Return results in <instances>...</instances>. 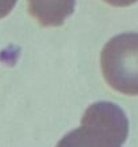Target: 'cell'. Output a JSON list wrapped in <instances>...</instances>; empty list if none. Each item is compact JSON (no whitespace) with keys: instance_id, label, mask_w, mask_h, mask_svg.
Masks as SVG:
<instances>
[{"instance_id":"7a4b0ae2","label":"cell","mask_w":138,"mask_h":147,"mask_svg":"<svg viewBox=\"0 0 138 147\" xmlns=\"http://www.w3.org/2000/svg\"><path fill=\"white\" fill-rule=\"evenodd\" d=\"M102 72L113 90L138 95V34L129 32L111 38L101 54Z\"/></svg>"},{"instance_id":"277c9868","label":"cell","mask_w":138,"mask_h":147,"mask_svg":"<svg viewBox=\"0 0 138 147\" xmlns=\"http://www.w3.org/2000/svg\"><path fill=\"white\" fill-rule=\"evenodd\" d=\"M18 0H0V19H3L14 9Z\"/></svg>"},{"instance_id":"5b68a950","label":"cell","mask_w":138,"mask_h":147,"mask_svg":"<svg viewBox=\"0 0 138 147\" xmlns=\"http://www.w3.org/2000/svg\"><path fill=\"white\" fill-rule=\"evenodd\" d=\"M105 1L110 5H114V7H127V5L137 3L138 0H105Z\"/></svg>"},{"instance_id":"3957f363","label":"cell","mask_w":138,"mask_h":147,"mask_svg":"<svg viewBox=\"0 0 138 147\" xmlns=\"http://www.w3.org/2000/svg\"><path fill=\"white\" fill-rule=\"evenodd\" d=\"M28 11L43 27H59L74 12L75 0H27Z\"/></svg>"},{"instance_id":"6da1fadb","label":"cell","mask_w":138,"mask_h":147,"mask_svg":"<svg viewBox=\"0 0 138 147\" xmlns=\"http://www.w3.org/2000/svg\"><path fill=\"white\" fill-rule=\"evenodd\" d=\"M127 135L123 110L111 102H97L84 111L81 127L66 134L56 147H122Z\"/></svg>"}]
</instances>
